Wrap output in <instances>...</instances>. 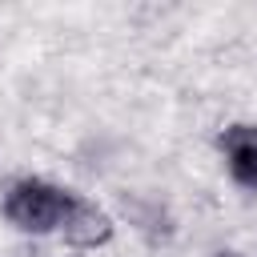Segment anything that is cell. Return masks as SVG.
<instances>
[{
  "label": "cell",
  "instance_id": "cell-3",
  "mask_svg": "<svg viewBox=\"0 0 257 257\" xmlns=\"http://www.w3.org/2000/svg\"><path fill=\"white\" fill-rule=\"evenodd\" d=\"M217 149H221L229 181L245 193H257V124L253 120L225 124L221 137H217Z\"/></svg>",
  "mask_w": 257,
  "mask_h": 257
},
{
  "label": "cell",
  "instance_id": "cell-1",
  "mask_svg": "<svg viewBox=\"0 0 257 257\" xmlns=\"http://www.w3.org/2000/svg\"><path fill=\"white\" fill-rule=\"evenodd\" d=\"M72 201H76V189L28 173V177H16V181L4 189L0 209H4V221H8L16 233L48 237V233H60Z\"/></svg>",
  "mask_w": 257,
  "mask_h": 257
},
{
  "label": "cell",
  "instance_id": "cell-4",
  "mask_svg": "<svg viewBox=\"0 0 257 257\" xmlns=\"http://www.w3.org/2000/svg\"><path fill=\"white\" fill-rule=\"evenodd\" d=\"M213 257H245V253H237V249H221V253H213Z\"/></svg>",
  "mask_w": 257,
  "mask_h": 257
},
{
  "label": "cell",
  "instance_id": "cell-5",
  "mask_svg": "<svg viewBox=\"0 0 257 257\" xmlns=\"http://www.w3.org/2000/svg\"><path fill=\"white\" fill-rule=\"evenodd\" d=\"M68 257H80V253H68Z\"/></svg>",
  "mask_w": 257,
  "mask_h": 257
},
{
  "label": "cell",
  "instance_id": "cell-2",
  "mask_svg": "<svg viewBox=\"0 0 257 257\" xmlns=\"http://www.w3.org/2000/svg\"><path fill=\"white\" fill-rule=\"evenodd\" d=\"M56 237H60L72 253L104 249V245L116 237V221H112V213H108L104 205H96V201H88V197L76 193V201H72V209H68V217H64V225H60Z\"/></svg>",
  "mask_w": 257,
  "mask_h": 257
}]
</instances>
